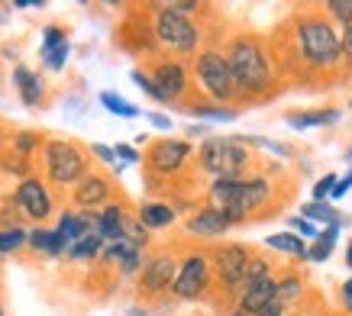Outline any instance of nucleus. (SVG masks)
I'll return each instance as SVG.
<instances>
[{"instance_id":"f257e3e1","label":"nucleus","mask_w":352,"mask_h":316,"mask_svg":"<svg viewBox=\"0 0 352 316\" xmlns=\"http://www.w3.org/2000/svg\"><path fill=\"white\" fill-rule=\"evenodd\" d=\"M278 78L298 87H336L349 81L340 55V32L320 3H304L265 36Z\"/></svg>"},{"instance_id":"f03ea898","label":"nucleus","mask_w":352,"mask_h":316,"mask_svg":"<svg viewBox=\"0 0 352 316\" xmlns=\"http://www.w3.org/2000/svg\"><path fill=\"white\" fill-rule=\"evenodd\" d=\"M223 58L230 65L236 87L243 94V104H262V100H275V94L285 91V81L278 78V68L272 62L265 36L256 30H239L226 36Z\"/></svg>"},{"instance_id":"7ed1b4c3","label":"nucleus","mask_w":352,"mask_h":316,"mask_svg":"<svg viewBox=\"0 0 352 316\" xmlns=\"http://www.w3.org/2000/svg\"><path fill=\"white\" fill-rule=\"evenodd\" d=\"M194 161L210 181H243L262 171V161L245 136H207L194 148Z\"/></svg>"},{"instance_id":"20e7f679","label":"nucleus","mask_w":352,"mask_h":316,"mask_svg":"<svg viewBox=\"0 0 352 316\" xmlns=\"http://www.w3.org/2000/svg\"><path fill=\"white\" fill-rule=\"evenodd\" d=\"M146 13H149L152 36H155V45H159L162 55L182 58V62H191L194 55L204 49L201 23L191 20V16H184V13H178V10H171L168 0L146 3Z\"/></svg>"},{"instance_id":"39448f33","label":"nucleus","mask_w":352,"mask_h":316,"mask_svg":"<svg viewBox=\"0 0 352 316\" xmlns=\"http://www.w3.org/2000/svg\"><path fill=\"white\" fill-rule=\"evenodd\" d=\"M191 78H194L197 94H201L207 104L226 106V110H243L245 106L220 45H204L201 52L194 55L191 58Z\"/></svg>"},{"instance_id":"423d86ee","label":"nucleus","mask_w":352,"mask_h":316,"mask_svg":"<svg viewBox=\"0 0 352 316\" xmlns=\"http://www.w3.org/2000/svg\"><path fill=\"white\" fill-rule=\"evenodd\" d=\"M39 178L52 190H72L91 171L87 146H78L75 139H45L39 148Z\"/></svg>"},{"instance_id":"0eeeda50","label":"nucleus","mask_w":352,"mask_h":316,"mask_svg":"<svg viewBox=\"0 0 352 316\" xmlns=\"http://www.w3.org/2000/svg\"><path fill=\"white\" fill-rule=\"evenodd\" d=\"M210 252V274H214V300H223V306H236L239 294H243V278L245 264L252 258V249L243 242H220Z\"/></svg>"},{"instance_id":"6e6552de","label":"nucleus","mask_w":352,"mask_h":316,"mask_svg":"<svg viewBox=\"0 0 352 316\" xmlns=\"http://www.w3.org/2000/svg\"><path fill=\"white\" fill-rule=\"evenodd\" d=\"M146 74L152 78V84L159 87L162 104L175 106V110H188L191 104L204 100L194 87L191 78V62H182V58H171V55H155L146 68Z\"/></svg>"},{"instance_id":"1a4fd4ad","label":"nucleus","mask_w":352,"mask_h":316,"mask_svg":"<svg viewBox=\"0 0 352 316\" xmlns=\"http://www.w3.org/2000/svg\"><path fill=\"white\" fill-rule=\"evenodd\" d=\"M214 291V274H210V252L207 249H188L178 258V271L171 281V297L184 304L207 300Z\"/></svg>"},{"instance_id":"9d476101","label":"nucleus","mask_w":352,"mask_h":316,"mask_svg":"<svg viewBox=\"0 0 352 316\" xmlns=\"http://www.w3.org/2000/svg\"><path fill=\"white\" fill-rule=\"evenodd\" d=\"M10 201H13V207H16V213L23 216V223H36V226H43V223L52 220L58 197H55V190L49 188L39 174H30V178L16 181Z\"/></svg>"},{"instance_id":"9b49d317","label":"nucleus","mask_w":352,"mask_h":316,"mask_svg":"<svg viewBox=\"0 0 352 316\" xmlns=\"http://www.w3.org/2000/svg\"><path fill=\"white\" fill-rule=\"evenodd\" d=\"M175 271H178V258L175 252L162 249V252L149 255L142 268L136 274V297L142 304H155L162 297L171 294V281H175Z\"/></svg>"},{"instance_id":"f8f14e48","label":"nucleus","mask_w":352,"mask_h":316,"mask_svg":"<svg viewBox=\"0 0 352 316\" xmlns=\"http://www.w3.org/2000/svg\"><path fill=\"white\" fill-rule=\"evenodd\" d=\"M194 158V146L188 139H155L146 155H142V165H146V174L149 181L155 178H175L178 171H184V165Z\"/></svg>"},{"instance_id":"ddd939ff","label":"nucleus","mask_w":352,"mask_h":316,"mask_svg":"<svg viewBox=\"0 0 352 316\" xmlns=\"http://www.w3.org/2000/svg\"><path fill=\"white\" fill-rule=\"evenodd\" d=\"M117 43L123 52L136 55V58H146V62H152L155 55H162L159 45H155V36H152L146 3H142V7H129V16L120 23V30H117Z\"/></svg>"},{"instance_id":"4468645a","label":"nucleus","mask_w":352,"mask_h":316,"mask_svg":"<svg viewBox=\"0 0 352 316\" xmlns=\"http://www.w3.org/2000/svg\"><path fill=\"white\" fill-rule=\"evenodd\" d=\"M68 201H72V210H85V213L104 210L110 203H117L113 178H107V174H100V171L91 168L75 188L68 190Z\"/></svg>"},{"instance_id":"2eb2a0df","label":"nucleus","mask_w":352,"mask_h":316,"mask_svg":"<svg viewBox=\"0 0 352 316\" xmlns=\"http://www.w3.org/2000/svg\"><path fill=\"white\" fill-rule=\"evenodd\" d=\"M230 229H233V226H230L217 210H210L207 203L194 207V210L188 213V220H184V232H188L191 239H201V242H214V239L226 236Z\"/></svg>"},{"instance_id":"dca6fc26","label":"nucleus","mask_w":352,"mask_h":316,"mask_svg":"<svg viewBox=\"0 0 352 316\" xmlns=\"http://www.w3.org/2000/svg\"><path fill=\"white\" fill-rule=\"evenodd\" d=\"M13 87H16L23 106L39 110L45 104V78L39 71H32L30 65H16L13 68Z\"/></svg>"},{"instance_id":"f3484780","label":"nucleus","mask_w":352,"mask_h":316,"mask_svg":"<svg viewBox=\"0 0 352 316\" xmlns=\"http://www.w3.org/2000/svg\"><path fill=\"white\" fill-rule=\"evenodd\" d=\"M304 278L307 274L298 271V268H281V271H275V300L285 310H288L291 304H300L304 300Z\"/></svg>"},{"instance_id":"a211bd4d","label":"nucleus","mask_w":352,"mask_h":316,"mask_svg":"<svg viewBox=\"0 0 352 316\" xmlns=\"http://www.w3.org/2000/svg\"><path fill=\"white\" fill-rule=\"evenodd\" d=\"M65 242L72 245L78 239H85L87 232H94V213H85V210H62L58 213V223L52 226Z\"/></svg>"},{"instance_id":"6ab92c4d","label":"nucleus","mask_w":352,"mask_h":316,"mask_svg":"<svg viewBox=\"0 0 352 316\" xmlns=\"http://www.w3.org/2000/svg\"><path fill=\"white\" fill-rule=\"evenodd\" d=\"M136 220L149 232H162V229H171V226H175L178 213H175V207L165 201H146L136 207Z\"/></svg>"},{"instance_id":"aec40b11","label":"nucleus","mask_w":352,"mask_h":316,"mask_svg":"<svg viewBox=\"0 0 352 316\" xmlns=\"http://www.w3.org/2000/svg\"><path fill=\"white\" fill-rule=\"evenodd\" d=\"M26 245H30L36 255H43V258H65V252H68V242H65L52 226H32Z\"/></svg>"},{"instance_id":"412c9836","label":"nucleus","mask_w":352,"mask_h":316,"mask_svg":"<svg viewBox=\"0 0 352 316\" xmlns=\"http://www.w3.org/2000/svg\"><path fill=\"white\" fill-rule=\"evenodd\" d=\"M272 304H275V278H268V281H262V284L245 287L243 294H239V300H236V310L245 313V316H256Z\"/></svg>"},{"instance_id":"4be33fe9","label":"nucleus","mask_w":352,"mask_h":316,"mask_svg":"<svg viewBox=\"0 0 352 316\" xmlns=\"http://www.w3.org/2000/svg\"><path fill=\"white\" fill-rule=\"evenodd\" d=\"M123 216H126V207L123 203H110L104 210L94 213V232L104 239V242H120L123 239Z\"/></svg>"},{"instance_id":"5701e85b","label":"nucleus","mask_w":352,"mask_h":316,"mask_svg":"<svg viewBox=\"0 0 352 316\" xmlns=\"http://www.w3.org/2000/svg\"><path fill=\"white\" fill-rule=\"evenodd\" d=\"M340 116H342L340 106H323V110H291L285 120H288V126H294V129H310V126L340 123Z\"/></svg>"},{"instance_id":"b1692460","label":"nucleus","mask_w":352,"mask_h":316,"mask_svg":"<svg viewBox=\"0 0 352 316\" xmlns=\"http://www.w3.org/2000/svg\"><path fill=\"white\" fill-rule=\"evenodd\" d=\"M300 216H304V220H310L314 226H336V229L352 223V216H346L342 210H336L333 203H314V201L300 207Z\"/></svg>"},{"instance_id":"393cba45","label":"nucleus","mask_w":352,"mask_h":316,"mask_svg":"<svg viewBox=\"0 0 352 316\" xmlns=\"http://www.w3.org/2000/svg\"><path fill=\"white\" fill-rule=\"evenodd\" d=\"M265 245L272 249V252L285 255V258L307 262V245H304V239H300V236H294V232H272V236L265 239Z\"/></svg>"},{"instance_id":"a878e982","label":"nucleus","mask_w":352,"mask_h":316,"mask_svg":"<svg viewBox=\"0 0 352 316\" xmlns=\"http://www.w3.org/2000/svg\"><path fill=\"white\" fill-rule=\"evenodd\" d=\"M100 249H104V239L97 236V232H87L85 239H78V242L68 245V252H65V258L68 262H75V264H94L97 262V255H100Z\"/></svg>"},{"instance_id":"bb28decb","label":"nucleus","mask_w":352,"mask_h":316,"mask_svg":"<svg viewBox=\"0 0 352 316\" xmlns=\"http://www.w3.org/2000/svg\"><path fill=\"white\" fill-rule=\"evenodd\" d=\"M268 278H275V262H272L268 255L252 252V258H249V264H245L243 291L245 287H252V284H262V281H268Z\"/></svg>"},{"instance_id":"cd10ccee","label":"nucleus","mask_w":352,"mask_h":316,"mask_svg":"<svg viewBox=\"0 0 352 316\" xmlns=\"http://www.w3.org/2000/svg\"><path fill=\"white\" fill-rule=\"evenodd\" d=\"M45 139L39 136V133H32V129H20V133H13L10 139V148L7 152H13V155H20L30 161L32 155H39V148H43Z\"/></svg>"},{"instance_id":"c85d7f7f","label":"nucleus","mask_w":352,"mask_h":316,"mask_svg":"<svg viewBox=\"0 0 352 316\" xmlns=\"http://www.w3.org/2000/svg\"><path fill=\"white\" fill-rule=\"evenodd\" d=\"M336 239H340V229L336 226H323V232L307 249V262H330L333 249H336Z\"/></svg>"},{"instance_id":"c756f323","label":"nucleus","mask_w":352,"mask_h":316,"mask_svg":"<svg viewBox=\"0 0 352 316\" xmlns=\"http://www.w3.org/2000/svg\"><path fill=\"white\" fill-rule=\"evenodd\" d=\"M184 113H191L194 120H217V123H230V120H236V116H239V110H226V106L197 100V104H191Z\"/></svg>"},{"instance_id":"7c9ffc66","label":"nucleus","mask_w":352,"mask_h":316,"mask_svg":"<svg viewBox=\"0 0 352 316\" xmlns=\"http://www.w3.org/2000/svg\"><path fill=\"white\" fill-rule=\"evenodd\" d=\"M100 106H104L107 113L120 116V120H136L139 116V106L129 104V100H123L117 91H104V94H100Z\"/></svg>"},{"instance_id":"2f4dec72","label":"nucleus","mask_w":352,"mask_h":316,"mask_svg":"<svg viewBox=\"0 0 352 316\" xmlns=\"http://www.w3.org/2000/svg\"><path fill=\"white\" fill-rule=\"evenodd\" d=\"M149 239H152V232L136 220V213L126 210V216H123V242L136 245V249H146V245H149Z\"/></svg>"},{"instance_id":"473e14b6","label":"nucleus","mask_w":352,"mask_h":316,"mask_svg":"<svg viewBox=\"0 0 352 316\" xmlns=\"http://www.w3.org/2000/svg\"><path fill=\"white\" fill-rule=\"evenodd\" d=\"M26 239H30V229L26 226H16V229H0V255H16L26 249Z\"/></svg>"},{"instance_id":"72a5a7b5","label":"nucleus","mask_w":352,"mask_h":316,"mask_svg":"<svg viewBox=\"0 0 352 316\" xmlns=\"http://www.w3.org/2000/svg\"><path fill=\"white\" fill-rule=\"evenodd\" d=\"M320 10L327 13V20L336 26V23H342V30L346 26H352V0H327V3H320Z\"/></svg>"},{"instance_id":"f704fd0d","label":"nucleus","mask_w":352,"mask_h":316,"mask_svg":"<svg viewBox=\"0 0 352 316\" xmlns=\"http://www.w3.org/2000/svg\"><path fill=\"white\" fill-rule=\"evenodd\" d=\"M142 262H146V255H142V249H129L123 258H120V264H117V281L123 278H136L139 274V268H142Z\"/></svg>"},{"instance_id":"c9c22d12","label":"nucleus","mask_w":352,"mask_h":316,"mask_svg":"<svg viewBox=\"0 0 352 316\" xmlns=\"http://www.w3.org/2000/svg\"><path fill=\"white\" fill-rule=\"evenodd\" d=\"M0 168L3 171H10L13 178H30L32 174V161H26V158H20V155H13V152H3L0 155Z\"/></svg>"},{"instance_id":"e433bc0d","label":"nucleus","mask_w":352,"mask_h":316,"mask_svg":"<svg viewBox=\"0 0 352 316\" xmlns=\"http://www.w3.org/2000/svg\"><path fill=\"white\" fill-rule=\"evenodd\" d=\"M68 55H72V43H62V45H55L52 52H43L39 58H43V65L49 68V71H65V62H68Z\"/></svg>"},{"instance_id":"4c0bfd02","label":"nucleus","mask_w":352,"mask_h":316,"mask_svg":"<svg viewBox=\"0 0 352 316\" xmlns=\"http://www.w3.org/2000/svg\"><path fill=\"white\" fill-rule=\"evenodd\" d=\"M129 81H133V84H136V87H139V91H142V94H146V97H152L155 104H162L159 87L152 84V78H149V74H146V68H133V71H129Z\"/></svg>"},{"instance_id":"58836bf2","label":"nucleus","mask_w":352,"mask_h":316,"mask_svg":"<svg viewBox=\"0 0 352 316\" xmlns=\"http://www.w3.org/2000/svg\"><path fill=\"white\" fill-rule=\"evenodd\" d=\"M68 43V32L62 30V26H45L43 30V45H39V55L43 52H52L55 45H62Z\"/></svg>"},{"instance_id":"ea45409f","label":"nucleus","mask_w":352,"mask_h":316,"mask_svg":"<svg viewBox=\"0 0 352 316\" xmlns=\"http://www.w3.org/2000/svg\"><path fill=\"white\" fill-rule=\"evenodd\" d=\"M16 226H23V216L16 213L10 197H7V201H0V229H16Z\"/></svg>"},{"instance_id":"a19ab883","label":"nucleus","mask_w":352,"mask_h":316,"mask_svg":"<svg viewBox=\"0 0 352 316\" xmlns=\"http://www.w3.org/2000/svg\"><path fill=\"white\" fill-rule=\"evenodd\" d=\"M113 155H117V161L126 168V165H139L142 161V152H139L136 146H129V142H117L113 146Z\"/></svg>"},{"instance_id":"79ce46f5","label":"nucleus","mask_w":352,"mask_h":316,"mask_svg":"<svg viewBox=\"0 0 352 316\" xmlns=\"http://www.w3.org/2000/svg\"><path fill=\"white\" fill-rule=\"evenodd\" d=\"M336 174H323L320 181H317V184H314V190H310V194H314V203H330V190L336 188Z\"/></svg>"},{"instance_id":"37998d69","label":"nucleus","mask_w":352,"mask_h":316,"mask_svg":"<svg viewBox=\"0 0 352 316\" xmlns=\"http://www.w3.org/2000/svg\"><path fill=\"white\" fill-rule=\"evenodd\" d=\"M340 55H342V68L352 78V26H346L340 32Z\"/></svg>"},{"instance_id":"c03bdc74","label":"nucleus","mask_w":352,"mask_h":316,"mask_svg":"<svg viewBox=\"0 0 352 316\" xmlns=\"http://www.w3.org/2000/svg\"><path fill=\"white\" fill-rule=\"evenodd\" d=\"M87 155H94L97 161H104L110 168H117V155H113V146H104V142H91L87 146Z\"/></svg>"},{"instance_id":"a18cd8bd","label":"nucleus","mask_w":352,"mask_h":316,"mask_svg":"<svg viewBox=\"0 0 352 316\" xmlns=\"http://www.w3.org/2000/svg\"><path fill=\"white\" fill-rule=\"evenodd\" d=\"M288 226H294V229H298L294 236H300V239H317V236H320V229H317L310 220H304V216H294Z\"/></svg>"},{"instance_id":"49530a36","label":"nucleus","mask_w":352,"mask_h":316,"mask_svg":"<svg viewBox=\"0 0 352 316\" xmlns=\"http://www.w3.org/2000/svg\"><path fill=\"white\" fill-rule=\"evenodd\" d=\"M340 300H342V310H346V313H352V278L340 284Z\"/></svg>"},{"instance_id":"de8ad7c7","label":"nucleus","mask_w":352,"mask_h":316,"mask_svg":"<svg viewBox=\"0 0 352 316\" xmlns=\"http://www.w3.org/2000/svg\"><path fill=\"white\" fill-rule=\"evenodd\" d=\"M146 116H149V123H152V126H155V129H162V133H165V129H171V126H175V123H171V116H168V113H146Z\"/></svg>"},{"instance_id":"09e8293b","label":"nucleus","mask_w":352,"mask_h":316,"mask_svg":"<svg viewBox=\"0 0 352 316\" xmlns=\"http://www.w3.org/2000/svg\"><path fill=\"white\" fill-rule=\"evenodd\" d=\"M285 313H288V310H285V306H281V304L275 300V304L265 306V310H262V313H256V316H285Z\"/></svg>"},{"instance_id":"8fccbe9b","label":"nucleus","mask_w":352,"mask_h":316,"mask_svg":"<svg viewBox=\"0 0 352 316\" xmlns=\"http://www.w3.org/2000/svg\"><path fill=\"white\" fill-rule=\"evenodd\" d=\"M342 258H346V268L352 271V236H349V242H346V252H342Z\"/></svg>"},{"instance_id":"3c124183","label":"nucleus","mask_w":352,"mask_h":316,"mask_svg":"<svg viewBox=\"0 0 352 316\" xmlns=\"http://www.w3.org/2000/svg\"><path fill=\"white\" fill-rule=\"evenodd\" d=\"M126 316H152L149 310H146V306H129L126 310Z\"/></svg>"},{"instance_id":"603ef678","label":"nucleus","mask_w":352,"mask_h":316,"mask_svg":"<svg viewBox=\"0 0 352 316\" xmlns=\"http://www.w3.org/2000/svg\"><path fill=\"white\" fill-rule=\"evenodd\" d=\"M7 13H10V7H3V3H0V26L7 23Z\"/></svg>"},{"instance_id":"864d4df0","label":"nucleus","mask_w":352,"mask_h":316,"mask_svg":"<svg viewBox=\"0 0 352 316\" xmlns=\"http://www.w3.org/2000/svg\"><path fill=\"white\" fill-rule=\"evenodd\" d=\"M340 184H342V188H352V168H349V174H346V178H342Z\"/></svg>"},{"instance_id":"5fc2aeb1","label":"nucleus","mask_w":352,"mask_h":316,"mask_svg":"<svg viewBox=\"0 0 352 316\" xmlns=\"http://www.w3.org/2000/svg\"><path fill=\"white\" fill-rule=\"evenodd\" d=\"M226 316H245V313H239V310H236V306H233V310H230V313H226Z\"/></svg>"},{"instance_id":"6e6d98bb","label":"nucleus","mask_w":352,"mask_h":316,"mask_svg":"<svg viewBox=\"0 0 352 316\" xmlns=\"http://www.w3.org/2000/svg\"><path fill=\"white\" fill-rule=\"evenodd\" d=\"M0 316H7V306H3V300H0Z\"/></svg>"},{"instance_id":"4d7b16f0","label":"nucleus","mask_w":352,"mask_h":316,"mask_svg":"<svg viewBox=\"0 0 352 316\" xmlns=\"http://www.w3.org/2000/svg\"><path fill=\"white\" fill-rule=\"evenodd\" d=\"M346 161H349V165H352V148H349V152H346Z\"/></svg>"},{"instance_id":"13d9d810","label":"nucleus","mask_w":352,"mask_h":316,"mask_svg":"<svg viewBox=\"0 0 352 316\" xmlns=\"http://www.w3.org/2000/svg\"><path fill=\"white\" fill-rule=\"evenodd\" d=\"M0 281H3V268H0Z\"/></svg>"},{"instance_id":"bf43d9fd","label":"nucleus","mask_w":352,"mask_h":316,"mask_svg":"<svg viewBox=\"0 0 352 316\" xmlns=\"http://www.w3.org/2000/svg\"><path fill=\"white\" fill-rule=\"evenodd\" d=\"M349 106H352V100H349Z\"/></svg>"}]
</instances>
